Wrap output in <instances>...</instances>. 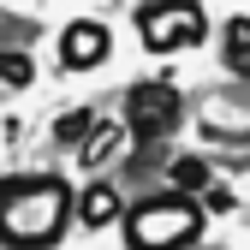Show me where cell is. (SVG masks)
<instances>
[{
	"label": "cell",
	"mask_w": 250,
	"mask_h": 250,
	"mask_svg": "<svg viewBox=\"0 0 250 250\" xmlns=\"http://www.w3.org/2000/svg\"><path fill=\"white\" fill-rule=\"evenodd\" d=\"M66 214H72V197L60 179H6L0 185V238L18 250L54 244Z\"/></svg>",
	"instance_id": "6da1fadb"
},
{
	"label": "cell",
	"mask_w": 250,
	"mask_h": 250,
	"mask_svg": "<svg viewBox=\"0 0 250 250\" xmlns=\"http://www.w3.org/2000/svg\"><path fill=\"white\" fill-rule=\"evenodd\" d=\"M203 232V203L191 197H149L125 214V244L131 250H185Z\"/></svg>",
	"instance_id": "7a4b0ae2"
},
{
	"label": "cell",
	"mask_w": 250,
	"mask_h": 250,
	"mask_svg": "<svg viewBox=\"0 0 250 250\" xmlns=\"http://www.w3.org/2000/svg\"><path fill=\"white\" fill-rule=\"evenodd\" d=\"M203 6H191V0H161V6H143L137 12V36L155 48V54H173V48H197L203 42Z\"/></svg>",
	"instance_id": "3957f363"
},
{
	"label": "cell",
	"mask_w": 250,
	"mask_h": 250,
	"mask_svg": "<svg viewBox=\"0 0 250 250\" xmlns=\"http://www.w3.org/2000/svg\"><path fill=\"white\" fill-rule=\"evenodd\" d=\"M125 125H131L137 137H161L179 125V89L173 83H137L131 96H125Z\"/></svg>",
	"instance_id": "277c9868"
},
{
	"label": "cell",
	"mask_w": 250,
	"mask_h": 250,
	"mask_svg": "<svg viewBox=\"0 0 250 250\" xmlns=\"http://www.w3.org/2000/svg\"><path fill=\"white\" fill-rule=\"evenodd\" d=\"M60 60H66L72 72L102 66V60H107V24H96V18H78V24H66V36H60Z\"/></svg>",
	"instance_id": "5b68a950"
},
{
	"label": "cell",
	"mask_w": 250,
	"mask_h": 250,
	"mask_svg": "<svg viewBox=\"0 0 250 250\" xmlns=\"http://www.w3.org/2000/svg\"><path fill=\"white\" fill-rule=\"evenodd\" d=\"M78 221L83 227H113L119 221V191L113 185H89V191L78 197Z\"/></svg>",
	"instance_id": "8992f818"
},
{
	"label": "cell",
	"mask_w": 250,
	"mask_h": 250,
	"mask_svg": "<svg viewBox=\"0 0 250 250\" xmlns=\"http://www.w3.org/2000/svg\"><path fill=\"white\" fill-rule=\"evenodd\" d=\"M227 66L238 78H250V18H232L227 24Z\"/></svg>",
	"instance_id": "52a82bcc"
},
{
	"label": "cell",
	"mask_w": 250,
	"mask_h": 250,
	"mask_svg": "<svg viewBox=\"0 0 250 250\" xmlns=\"http://www.w3.org/2000/svg\"><path fill=\"white\" fill-rule=\"evenodd\" d=\"M173 185L179 191H208V167L197 161V155H179L173 161Z\"/></svg>",
	"instance_id": "ba28073f"
},
{
	"label": "cell",
	"mask_w": 250,
	"mask_h": 250,
	"mask_svg": "<svg viewBox=\"0 0 250 250\" xmlns=\"http://www.w3.org/2000/svg\"><path fill=\"white\" fill-rule=\"evenodd\" d=\"M30 78H36V66L18 54V48H0V83H12V89H24Z\"/></svg>",
	"instance_id": "9c48e42d"
},
{
	"label": "cell",
	"mask_w": 250,
	"mask_h": 250,
	"mask_svg": "<svg viewBox=\"0 0 250 250\" xmlns=\"http://www.w3.org/2000/svg\"><path fill=\"white\" fill-rule=\"evenodd\" d=\"M89 131H102V125H96V113H89V107H78V113H66V119L54 125V137H60V143H78V137H89Z\"/></svg>",
	"instance_id": "30bf717a"
},
{
	"label": "cell",
	"mask_w": 250,
	"mask_h": 250,
	"mask_svg": "<svg viewBox=\"0 0 250 250\" xmlns=\"http://www.w3.org/2000/svg\"><path fill=\"white\" fill-rule=\"evenodd\" d=\"M113 149H119V131H113V125H102V131H96V143H83V167H96V161H107Z\"/></svg>",
	"instance_id": "8fae6325"
},
{
	"label": "cell",
	"mask_w": 250,
	"mask_h": 250,
	"mask_svg": "<svg viewBox=\"0 0 250 250\" xmlns=\"http://www.w3.org/2000/svg\"><path fill=\"white\" fill-rule=\"evenodd\" d=\"M203 208H214V214H227V208H232V191H221V185H208V197H203Z\"/></svg>",
	"instance_id": "7c38bea8"
}]
</instances>
